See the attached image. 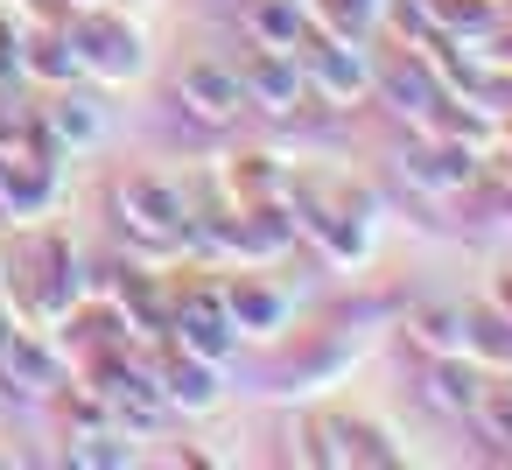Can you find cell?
<instances>
[{
    "label": "cell",
    "instance_id": "cell-1",
    "mask_svg": "<svg viewBox=\"0 0 512 470\" xmlns=\"http://www.w3.org/2000/svg\"><path fill=\"white\" fill-rule=\"evenodd\" d=\"M64 36L78 50V78H92L99 92H120V85H141L148 78V36L120 8H78L64 22Z\"/></svg>",
    "mask_w": 512,
    "mask_h": 470
},
{
    "label": "cell",
    "instance_id": "cell-2",
    "mask_svg": "<svg viewBox=\"0 0 512 470\" xmlns=\"http://www.w3.org/2000/svg\"><path fill=\"white\" fill-rule=\"evenodd\" d=\"M295 50H302V78H309V106H323V113H351V106L372 99V71H379V64H372L365 43L309 29Z\"/></svg>",
    "mask_w": 512,
    "mask_h": 470
},
{
    "label": "cell",
    "instance_id": "cell-3",
    "mask_svg": "<svg viewBox=\"0 0 512 470\" xmlns=\"http://www.w3.org/2000/svg\"><path fill=\"white\" fill-rule=\"evenodd\" d=\"M162 344H176V351H190V358H211V365H232V358H239V330H232V316H225V288L190 281V288L169 302V337H162Z\"/></svg>",
    "mask_w": 512,
    "mask_h": 470
},
{
    "label": "cell",
    "instance_id": "cell-4",
    "mask_svg": "<svg viewBox=\"0 0 512 470\" xmlns=\"http://www.w3.org/2000/svg\"><path fill=\"white\" fill-rule=\"evenodd\" d=\"M176 106L204 127H232L239 113H253L246 85H239V64H225V57H190L176 71Z\"/></svg>",
    "mask_w": 512,
    "mask_h": 470
},
{
    "label": "cell",
    "instance_id": "cell-5",
    "mask_svg": "<svg viewBox=\"0 0 512 470\" xmlns=\"http://www.w3.org/2000/svg\"><path fill=\"white\" fill-rule=\"evenodd\" d=\"M225 316L239 330V344H281L288 323H295V302L281 281H267L260 267H246L239 281H225Z\"/></svg>",
    "mask_w": 512,
    "mask_h": 470
},
{
    "label": "cell",
    "instance_id": "cell-6",
    "mask_svg": "<svg viewBox=\"0 0 512 470\" xmlns=\"http://www.w3.org/2000/svg\"><path fill=\"white\" fill-rule=\"evenodd\" d=\"M239 85H246V106L267 113V120H295L302 99H309V78H302V50H253L239 64Z\"/></svg>",
    "mask_w": 512,
    "mask_h": 470
},
{
    "label": "cell",
    "instance_id": "cell-7",
    "mask_svg": "<svg viewBox=\"0 0 512 470\" xmlns=\"http://www.w3.org/2000/svg\"><path fill=\"white\" fill-rule=\"evenodd\" d=\"M155 386H162L169 414H190V421L225 407V365L190 358V351H176V344H162V358H155Z\"/></svg>",
    "mask_w": 512,
    "mask_h": 470
},
{
    "label": "cell",
    "instance_id": "cell-8",
    "mask_svg": "<svg viewBox=\"0 0 512 470\" xmlns=\"http://www.w3.org/2000/svg\"><path fill=\"white\" fill-rule=\"evenodd\" d=\"M484 386H491V379H484L463 351H435V358H421V407L442 414V421H470L477 400H484Z\"/></svg>",
    "mask_w": 512,
    "mask_h": 470
},
{
    "label": "cell",
    "instance_id": "cell-9",
    "mask_svg": "<svg viewBox=\"0 0 512 470\" xmlns=\"http://www.w3.org/2000/svg\"><path fill=\"white\" fill-rule=\"evenodd\" d=\"M477 162H484V155H470L463 141L421 134V148H414V155H400V176H407L421 197H456V190H470V183H477Z\"/></svg>",
    "mask_w": 512,
    "mask_h": 470
},
{
    "label": "cell",
    "instance_id": "cell-10",
    "mask_svg": "<svg viewBox=\"0 0 512 470\" xmlns=\"http://www.w3.org/2000/svg\"><path fill=\"white\" fill-rule=\"evenodd\" d=\"M372 99H379V106H393L400 120H414V127H421V120H428V106L442 99V85H435V71H428L414 50H400L393 64H379V71H372Z\"/></svg>",
    "mask_w": 512,
    "mask_h": 470
},
{
    "label": "cell",
    "instance_id": "cell-11",
    "mask_svg": "<svg viewBox=\"0 0 512 470\" xmlns=\"http://www.w3.org/2000/svg\"><path fill=\"white\" fill-rule=\"evenodd\" d=\"M358 351H365V337H351V330H323L302 358H288V365L274 372V393H316V386H330L337 372H351Z\"/></svg>",
    "mask_w": 512,
    "mask_h": 470
},
{
    "label": "cell",
    "instance_id": "cell-12",
    "mask_svg": "<svg viewBox=\"0 0 512 470\" xmlns=\"http://www.w3.org/2000/svg\"><path fill=\"white\" fill-rule=\"evenodd\" d=\"M43 120H50V134H57L64 155H92V148H106V106H99V92L64 85V92L43 106Z\"/></svg>",
    "mask_w": 512,
    "mask_h": 470
},
{
    "label": "cell",
    "instance_id": "cell-13",
    "mask_svg": "<svg viewBox=\"0 0 512 470\" xmlns=\"http://www.w3.org/2000/svg\"><path fill=\"white\" fill-rule=\"evenodd\" d=\"M463 358L484 372V379H498V372H512V316L484 295V302H470L463 309Z\"/></svg>",
    "mask_w": 512,
    "mask_h": 470
},
{
    "label": "cell",
    "instance_id": "cell-14",
    "mask_svg": "<svg viewBox=\"0 0 512 470\" xmlns=\"http://www.w3.org/2000/svg\"><path fill=\"white\" fill-rule=\"evenodd\" d=\"M22 78H36V85H50V92L78 85V50H71L64 22H57V29H50V22L22 29Z\"/></svg>",
    "mask_w": 512,
    "mask_h": 470
},
{
    "label": "cell",
    "instance_id": "cell-15",
    "mask_svg": "<svg viewBox=\"0 0 512 470\" xmlns=\"http://www.w3.org/2000/svg\"><path fill=\"white\" fill-rule=\"evenodd\" d=\"M218 183H225V204H274V197H288V162L281 155H232L225 169H218Z\"/></svg>",
    "mask_w": 512,
    "mask_h": 470
},
{
    "label": "cell",
    "instance_id": "cell-16",
    "mask_svg": "<svg viewBox=\"0 0 512 470\" xmlns=\"http://www.w3.org/2000/svg\"><path fill=\"white\" fill-rule=\"evenodd\" d=\"M302 36H309L302 0H246V43L253 50H295Z\"/></svg>",
    "mask_w": 512,
    "mask_h": 470
},
{
    "label": "cell",
    "instance_id": "cell-17",
    "mask_svg": "<svg viewBox=\"0 0 512 470\" xmlns=\"http://www.w3.org/2000/svg\"><path fill=\"white\" fill-rule=\"evenodd\" d=\"M64 463H78V470H127V463H141V449H134V435L120 421H106V428L64 435Z\"/></svg>",
    "mask_w": 512,
    "mask_h": 470
},
{
    "label": "cell",
    "instance_id": "cell-18",
    "mask_svg": "<svg viewBox=\"0 0 512 470\" xmlns=\"http://www.w3.org/2000/svg\"><path fill=\"white\" fill-rule=\"evenodd\" d=\"M407 344L421 351V358H435V351H463V309H435V302H421V309H407Z\"/></svg>",
    "mask_w": 512,
    "mask_h": 470
},
{
    "label": "cell",
    "instance_id": "cell-19",
    "mask_svg": "<svg viewBox=\"0 0 512 470\" xmlns=\"http://www.w3.org/2000/svg\"><path fill=\"white\" fill-rule=\"evenodd\" d=\"M470 421L484 428V442H498V456H512V386H484Z\"/></svg>",
    "mask_w": 512,
    "mask_h": 470
},
{
    "label": "cell",
    "instance_id": "cell-20",
    "mask_svg": "<svg viewBox=\"0 0 512 470\" xmlns=\"http://www.w3.org/2000/svg\"><path fill=\"white\" fill-rule=\"evenodd\" d=\"M8 85H22V29L0 15V92Z\"/></svg>",
    "mask_w": 512,
    "mask_h": 470
},
{
    "label": "cell",
    "instance_id": "cell-21",
    "mask_svg": "<svg viewBox=\"0 0 512 470\" xmlns=\"http://www.w3.org/2000/svg\"><path fill=\"white\" fill-rule=\"evenodd\" d=\"M491 302L512 316V267H498V274H491Z\"/></svg>",
    "mask_w": 512,
    "mask_h": 470
},
{
    "label": "cell",
    "instance_id": "cell-22",
    "mask_svg": "<svg viewBox=\"0 0 512 470\" xmlns=\"http://www.w3.org/2000/svg\"><path fill=\"white\" fill-rule=\"evenodd\" d=\"M505 225H512V183H505Z\"/></svg>",
    "mask_w": 512,
    "mask_h": 470
},
{
    "label": "cell",
    "instance_id": "cell-23",
    "mask_svg": "<svg viewBox=\"0 0 512 470\" xmlns=\"http://www.w3.org/2000/svg\"><path fill=\"white\" fill-rule=\"evenodd\" d=\"M71 8H106V0H71Z\"/></svg>",
    "mask_w": 512,
    "mask_h": 470
}]
</instances>
